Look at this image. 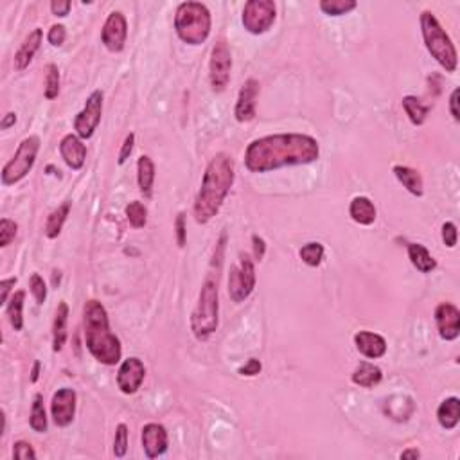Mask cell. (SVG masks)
<instances>
[{
  "instance_id": "obj_40",
  "label": "cell",
  "mask_w": 460,
  "mask_h": 460,
  "mask_svg": "<svg viewBox=\"0 0 460 460\" xmlns=\"http://www.w3.org/2000/svg\"><path fill=\"white\" fill-rule=\"evenodd\" d=\"M65 38H67V31H65V27L61 26V24H56V26H52L51 29H49L47 40H49V44L54 45V47H60V45H63Z\"/></svg>"
},
{
  "instance_id": "obj_33",
  "label": "cell",
  "mask_w": 460,
  "mask_h": 460,
  "mask_svg": "<svg viewBox=\"0 0 460 460\" xmlns=\"http://www.w3.org/2000/svg\"><path fill=\"white\" fill-rule=\"evenodd\" d=\"M126 217L133 229H142L148 223V208L144 207L140 202H130L126 205Z\"/></svg>"
},
{
  "instance_id": "obj_34",
  "label": "cell",
  "mask_w": 460,
  "mask_h": 460,
  "mask_svg": "<svg viewBox=\"0 0 460 460\" xmlns=\"http://www.w3.org/2000/svg\"><path fill=\"white\" fill-rule=\"evenodd\" d=\"M300 259L304 261L308 266H318L324 259V245L322 243H308L300 248Z\"/></svg>"
},
{
  "instance_id": "obj_17",
  "label": "cell",
  "mask_w": 460,
  "mask_h": 460,
  "mask_svg": "<svg viewBox=\"0 0 460 460\" xmlns=\"http://www.w3.org/2000/svg\"><path fill=\"white\" fill-rule=\"evenodd\" d=\"M167 432L162 425L149 422L142 428V447L148 459H156L167 452Z\"/></svg>"
},
{
  "instance_id": "obj_20",
  "label": "cell",
  "mask_w": 460,
  "mask_h": 460,
  "mask_svg": "<svg viewBox=\"0 0 460 460\" xmlns=\"http://www.w3.org/2000/svg\"><path fill=\"white\" fill-rule=\"evenodd\" d=\"M42 38H44V33L42 29H35L33 33H29L26 40L22 42L20 49L15 54V69L17 70H26L29 67V63L35 58L36 51L40 49V44H42Z\"/></svg>"
},
{
  "instance_id": "obj_48",
  "label": "cell",
  "mask_w": 460,
  "mask_h": 460,
  "mask_svg": "<svg viewBox=\"0 0 460 460\" xmlns=\"http://www.w3.org/2000/svg\"><path fill=\"white\" fill-rule=\"evenodd\" d=\"M459 96H460V90L459 88H455L452 94V97H450V112H452L453 119L455 121H460V113H459Z\"/></svg>"
},
{
  "instance_id": "obj_42",
  "label": "cell",
  "mask_w": 460,
  "mask_h": 460,
  "mask_svg": "<svg viewBox=\"0 0 460 460\" xmlns=\"http://www.w3.org/2000/svg\"><path fill=\"white\" fill-rule=\"evenodd\" d=\"M70 8H72V4L69 0H52L51 2V11L54 17H67L70 13Z\"/></svg>"
},
{
  "instance_id": "obj_19",
  "label": "cell",
  "mask_w": 460,
  "mask_h": 460,
  "mask_svg": "<svg viewBox=\"0 0 460 460\" xmlns=\"http://www.w3.org/2000/svg\"><path fill=\"white\" fill-rule=\"evenodd\" d=\"M354 345H356L358 352H361L365 358L370 360H378V358L385 356L386 352V342L381 334L370 333V331H360L354 334Z\"/></svg>"
},
{
  "instance_id": "obj_1",
  "label": "cell",
  "mask_w": 460,
  "mask_h": 460,
  "mask_svg": "<svg viewBox=\"0 0 460 460\" xmlns=\"http://www.w3.org/2000/svg\"><path fill=\"white\" fill-rule=\"evenodd\" d=\"M317 139L302 133H279L248 144L245 165L250 173H268L286 165H306L318 161Z\"/></svg>"
},
{
  "instance_id": "obj_5",
  "label": "cell",
  "mask_w": 460,
  "mask_h": 460,
  "mask_svg": "<svg viewBox=\"0 0 460 460\" xmlns=\"http://www.w3.org/2000/svg\"><path fill=\"white\" fill-rule=\"evenodd\" d=\"M211 11L202 2H182L176 9L174 29L186 44H204L211 35Z\"/></svg>"
},
{
  "instance_id": "obj_45",
  "label": "cell",
  "mask_w": 460,
  "mask_h": 460,
  "mask_svg": "<svg viewBox=\"0 0 460 460\" xmlns=\"http://www.w3.org/2000/svg\"><path fill=\"white\" fill-rule=\"evenodd\" d=\"M261 369H263L261 361L256 360V358H252V360H248L247 363L239 369V374H241V376H257V374L261 372Z\"/></svg>"
},
{
  "instance_id": "obj_36",
  "label": "cell",
  "mask_w": 460,
  "mask_h": 460,
  "mask_svg": "<svg viewBox=\"0 0 460 460\" xmlns=\"http://www.w3.org/2000/svg\"><path fill=\"white\" fill-rule=\"evenodd\" d=\"M18 232V227L17 223L11 222L9 217H2L0 220V247L6 248L11 245V241L15 239V236H17Z\"/></svg>"
},
{
  "instance_id": "obj_24",
  "label": "cell",
  "mask_w": 460,
  "mask_h": 460,
  "mask_svg": "<svg viewBox=\"0 0 460 460\" xmlns=\"http://www.w3.org/2000/svg\"><path fill=\"white\" fill-rule=\"evenodd\" d=\"M438 425L443 426L444 430H453L460 421V400L459 397H447L441 403L437 410Z\"/></svg>"
},
{
  "instance_id": "obj_6",
  "label": "cell",
  "mask_w": 460,
  "mask_h": 460,
  "mask_svg": "<svg viewBox=\"0 0 460 460\" xmlns=\"http://www.w3.org/2000/svg\"><path fill=\"white\" fill-rule=\"evenodd\" d=\"M421 33L426 49L437 60L438 65L443 67L446 72H455L457 61H459L457 49L452 38L446 35V31L443 29V26L438 24L437 17L432 11H422L421 13Z\"/></svg>"
},
{
  "instance_id": "obj_14",
  "label": "cell",
  "mask_w": 460,
  "mask_h": 460,
  "mask_svg": "<svg viewBox=\"0 0 460 460\" xmlns=\"http://www.w3.org/2000/svg\"><path fill=\"white\" fill-rule=\"evenodd\" d=\"M146 376V367L139 358H128L122 361L117 372V386L122 394H135L139 391L140 385Z\"/></svg>"
},
{
  "instance_id": "obj_32",
  "label": "cell",
  "mask_w": 460,
  "mask_h": 460,
  "mask_svg": "<svg viewBox=\"0 0 460 460\" xmlns=\"http://www.w3.org/2000/svg\"><path fill=\"white\" fill-rule=\"evenodd\" d=\"M356 0H322L320 9L329 17H342L356 9Z\"/></svg>"
},
{
  "instance_id": "obj_51",
  "label": "cell",
  "mask_w": 460,
  "mask_h": 460,
  "mask_svg": "<svg viewBox=\"0 0 460 460\" xmlns=\"http://www.w3.org/2000/svg\"><path fill=\"white\" fill-rule=\"evenodd\" d=\"M40 378V361H35V365H33V372H31V381L36 383Z\"/></svg>"
},
{
  "instance_id": "obj_30",
  "label": "cell",
  "mask_w": 460,
  "mask_h": 460,
  "mask_svg": "<svg viewBox=\"0 0 460 460\" xmlns=\"http://www.w3.org/2000/svg\"><path fill=\"white\" fill-rule=\"evenodd\" d=\"M24 300H26V291H15L8 304V317L15 331H22L24 327Z\"/></svg>"
},
{
  "instance_id": "obj_49",
  "label": "cell",
  "mask_w": 460,
  "mask_h": 460,
  "mask_svg": "<svg viewBox=\"0 0 460 460\" xmlns=\"http://www.w3.org/2000/svg\"><path fill=\"white\" fill-rule=\"evenodd\" d=\"M15 122H17V113L9 112V113H6L4 119H2V122H0V128H2V130H8V128L15 126Z\"/></svg>"
},
{
  "instance_id": "obj_10",
  "label": "cell",
  "mask_w": 460,
  "mask_h": 460,
  "mask_svg": "<svg viewBox=\"0 0 460 460\" xmlns=\"http://www.w3.org/2000/svg\"><path fill=\"white\" fill-rule=\"evenodd\" d=\"M230 70H232V54L225 38H220L214 44L211 52V63H208V79L214 92H223L230 81Z\"/></svg>"
},
{
  "instance_id": "obj_13",
  "label": "cell",
  "mask_w": 460,
  "mask_h": 460,
  "mask_svg": "<svg viewBox=\"0 0 460 460\" xmlns=\"http://www.w3.org/2000/svg\"><path fill=\"white\" fill-rule=\"evenodd\" d=\"M101 38H103L104 47L108 49V51L121 52L124 49L128 38V24L121 11H113V13L108 15L103 26Z\"/></svg>"
},
{
  "instance_id": "obj_25",
  "label": "cell",
  "mask_w": 460,
  "mask_h": 460,
  "mask_svg": "<svg viewBox=\"0 0 460 460\" xmlns=\"http://www.w3.org/2000/svg\"><path fill=\"white\" fill-rule=\"evenodd\" d=\"M394 174L395 179L406 187V191L412 192L413 196H422V192H425V183H422V176L419 171L412 170V167H406V165H395Z\"/></svg>"
},
{
  "instance_id": "obj_11",
  "label": "cell",
  "mask_w": 460,
  "mask_h": 460,
  "mask_svg": "<svg viewBox=\"0 0 460 460\" xmlns=\"http://www.w3.org/2000/svg\"><path fill=\"white\" fill-rule=\"evenodd\" d=\"M103 115V92L94 90L85 103V108L76 115L74 130L79 139H90L97 130Z\"/></svg>"
},
{
  "instance_id": "obj_7",
  "label": "cell",
  "mask_w": 460,
  "mask_h": 460,
  "mask_svg": "<svg viewBox=\"0 0 460 460\" xmlns=\"http://www.w3.org/2000/svg\"><path fill=\"white\" fill-rule=\"evenodd\" d=\"M40 151V137L38 135H29L20 142L17 153L2 170V183L4 186H15L22 179H26L27 173L33 170L36 162V155Z\"/></svg>"
},
{
  "instance_id": "obj_31",
  "label": "cell",
  "mask_w": 460,
  "mask_h": 460,
  "mask_svg": "<svg viewBox=\"0 0 460 460\" xmlns=\"http://www.w3.org/2000/svg\"><path fill=\"white\" fill-rule=\"evenodd\" d=\"M31 428L38 434H45L47 432V413H45L44 406V395L36 394L33 400V409H31Z\"/></svg>"
},
{
  "instance_id": "obj_15",
  "label": "cell",
  "mask_w": 460,
  "mask_h": 460,
  "mask_svg": "<svg viewBox=\"0 0 460 460\" xmlns=\"http://www.w3.org/2000/svg\"><path fill=\"white\" fill-rule=\"evenodd\" d=\"M435 322L441 338L446 342L459 338L460 334V311L452 302H443L435 309Z\"/></svg>"
},
{
  "instance_id": "obj_37",
  "label": "cell",
  "mask_w": 460,
  "mask_h": 460,
  "mask_svg": "<svg viewBox=\"0 0 460 460\" xmlns=\"http://www.w3.org/2000/svg\"><path fill=\"white\" fill-rule=\"evenodd\" d=\"M128 452V426L119 425L115 430V438H113V453L115 457L122 459Z\"/></svg>"
},
{
  "instance_id": "obj_47",
  "label": "cell",
  "mask_w": 460,
  "mask_h": 460,
  "mask_svg": "<svg viewBox=\"0 0 460 460\" xmlns=\"http://www.w3.org/2000/svg\"><path fill=\"white\" fill-rule=\"evenodd\" d=\"M252 243H254V256H256L257 261H261L263 257H265V252H266L265 239L259 238V236H252Z\"/></svg>"
},
{
  "instance_id": "obj_41",
  "label": "cell",
  "mask_w": 460,
  "mask_h": 460,
  "mask_svg": "<svg viewBox=\"0 0 460 460\" xmlns=\"http://www.w3.org/2000/svg\"><path fill=\"white\" fill-rule=\"evenodd\" d=\"M443 241L447 248H455L457 245V225L447 222L443 225Z\"/></svg>"
},
{
  "instance_id": "obj_12",
  "label": "cell",
  "mask_w": 460,
  "mask_h": 460,
  "mask_svg": "<svg viewBox=\"0 0 460 460\" xmlns=\"http://www.w3.org/2000/svg\"><path fill=\"white\" fill-rule=\"evenodd\" d=\"M76 403H78V394L74 388H60L56 394L52 395L51 412L52 421L60 428H65L74 421L76 416Z\"/></svg>"
},
{
  "instance_id": "obj_21",
  "label": "cell",
  "mask_w": 460,
  "mask_h": 460,
  "mask_svg": "<svg viewBox=\"0 0 460 460\" xmlns=\"http://www.w3.org/2000/svg\"><path fill=\"white\" fill-rule=\"evenodd\" d=\"M67 322H69V306L65 300H61L52 324V349L56 352H60L67 342Z\"/></svg>"
},
{
  "instance_id": "obj_3",
  "label": "cell",
  "mask_w": 460,
  "mask_h": 460,
  "mask_svg": "<svg viewBox=\"0 0 460 460\" xmlns=\"http://www.w3.org/2000/svg\"><path fill=\"white\" fill-rule=\"evenodd\" d=\"M85 343L99 363L115 365L121 361V340L112 333L108 313L96 299L85 304Z\"/></svg>"
},
{
  "instance_id": "obj_26",
  "label": "cell",
  "mask_w": 460,
  "mask_h": 460,
  "mask_svg": "<svg viewBox=\"0 0 460 460\" xmlns=\"http://www.w3.org/2000/svg\"><path fill=\"white\" fill-rule=\"evenodd\" d=\"M137 182H139L140 192L149 198L153 191V182H155V164L148 155H142L137 162Z\"/></svg>"
},
{
  "instance_id": "obj_43",
  "label": "cell",
  "mask_w": 460,
  "mask_h": 460,
  "mask_svg": "<svg viewBox=\"0 0 460 460\" xmlns=\"http://www.w3.org/2000/svg\"><path fill=\"white\" fill-rule=\"evenodd\" d=\"M133 144H135V135L130 133L126 135V139H124V142H122V148H121V153H119V164H124V162L130 158L131 151H133Z\"/></svg>"
},
{
  "instance_id": "obj_27",
  "label": "cell",
  "mask_w": 460,
  "mask_h": 460,
  "mask_svg": "<svg viewBox=\"0 0 460 460\" xmlns=\"http://www.w3.org/2000/svg\"><path fill=\"white\" fill-rule=\"evenodd\" d=\"M409 257L410 261H412V265L416 266L421 274H430V272H434V270L437 268V261L419 243L409 245Z\"/></svg>"
},
{
  "instance_id": "obj_29",
  "label": "cell",
  "mask_w": 460,
  "mask_h": 460,
  "mask_svg": "<svg viewBox=\"0 0 460 460\" xmlns=\"http://www.w3.org/2000/svg\"><path fill=\"white\" fill-rule=\"evenodd\" d=\"M403 108L409 115V119L412 121V124L416 126H421L425 124L426 119H428V113H430L432 106L421 103V99H417L416 96H406L403 97Z\"/></svg>"
},
{
  "instance_id": "obj_2",
  "label": "cell",
  "mask_w": 460,
  "mask_h": 460,
  "mask_svg": "<svg viewBox=\"0 0 460 460\" xmlns=\"http://www.w3.org/2000/svg\"><path fill=\"white\" fill-rule=\"evenodd\" d=\"M234 161L227 153H217L208 162L204 173L202 187L195 198L196 223H208L220 213L230 187L234 186Z\"/></svg>"
},
{
  "instance_id": "obj_44",
  "label": "cell",
  "mask_w": 460,
  "mask_h": 460,
  "mask_svg": "<svg viewBox=\"0 0 460 460\" xmlns=\"http://www.w3.org/2000/svg\"><path fill=\"white\" fill-rule=\"evenodd\" d=\"M174 227H176V241H179V247L183 248L186 247V241H187V236H186V214L180 213L179 217H176V223H174Z\"/></svg>"
},
{
  "instance_id": "obj_28",
  "label": "cell",
  "mask_w": 460,
  "mask_h": 460,
  "mask_svg": "<svg viewBox=\"0 0 460 460\" xmlns=\"http://www.w3.org/2000/svg\"><path fill=\"white\" fill-rule=\"evenodd\" d=\"M70 213V202H65V204H61L60 207L54 208L47 217V223H45V236L49 239H56L60 236L61 229L65 225L67 216Z\"/></svg>"
},
{
  "instance_id": "obj_38",
  "label": "cell",
  "mask_w": 460,
  "mask_h": 460,
  "mask_svg": "<svg viewBox=\"0 0 460 460\" xmlns=\"http://www.w3.org/2000/svg\"><path fill=\"white\" fill-rule=\"evenodd\" d=\"M29 288H31V293L35 295L36 302H38L40 306L44 304L45 299H47V286H45L44 279L40 277L38 274H33V275H31Z\"/></svg>"
},
{
  "instance_id": "obj_16",
  "label": "cell",
  "mask_w": 460,
  "mask_h": 460,
  "mask_svg": "<svg viewBox=\"0 0 460 460\" xmlns=\"http://www.w3.org/2000/svg\"><path fill=\"white\" fill-rule=\"evenodd\" d=\"M259 94V81L254 78L247 79L239 90L234 115L239 122H250L256 119V99Z\"/></svg>"
},
{
  "instance_id": "obj_22",
  "label": "cell",
  "mask_w": 460,
  "mask_h": 460,
  "mask_svg": "<svg viewBox=\"0 0 460 460\" xmlns=\"http://www.w3.org/2000/svg\"><path fill=\"white\" fill-rule=\"evenodd\" d=\"M351 379L354 385L363 386V388H372V386L381 383L383 372L378 365L369 363V361H361L356 369H354V372H352Z\"/></svg>"
},
{
  "instance_id": "obj_35",
  "label": "cell",
  "mask_w": 460,
  "mask_h": 460,
  "mask_svg": "<svg viewBox=\"0 0 460 460\" xmlns=\"http://www.w3.org/2000/svg\"><path fill=\"white\" fill-rule=\"evenodd\" d=\"M60 94V70L54 63L47 65V76H45V97L56 99Z\"/></svg>"
},
{
  "instance_id": "obj_9",
  "label": "cell",
  "mask_w": 460,
  "mask_h": 460,
  "mask_svg": "<svg viewBox=\"0 0 460 460\" xmlns=\"http://www.w3.org/2000/svg\"><path fill=\"white\" fill-rule=\"evenodd\" d=\"M277 6L274 0H250L243 8V26L250 35H263L274 26Z\"/></svg>"
},
{
  "instance_id": "obj_23",
  "label": "cell",
  "mask_w": 460,
  "mask_h": 460,
  "mask_svg": "<svg viewBox=\"0 0 460 460\" xmlns=\"http://www.w3.org/2000/svg\"><path fill=\"white\" fill-rule=\"evenodd\" d=\"M349 214L356 223L369 227L376 222V207L367 196H356L349 205Z\"/></svg>"
},
{
  "instance_id": "obj_8",
  "label": "cell",
  "mask_w": 460,
  "mask_h": 460,
  "mask_svg": "<svg viewBox=\"0 0 460 460\" xmlns=\"http://www.w3.org/2000/svg\"><path fill=\"white\" fill-rule=\"evenodd\" d=\"M254 288H256V266L247 254H241L238 265L230 266L229 295L234 302H243L252 295Z\"/></svg>"
},
{
  "instance_id": "obj_18",
  "label": "cell",
  "mask_w": 460,
  "mask_h": 460,
  "mask_svg": "<svg viewBox=\"0 0 460 460\" xmlns=\"http://www.w3.org/2000/svg\"><path fill=\"white\" fill-rule=\"evenodd\" d=\"M60 153L61 158L65 161V164L69 165L70 170L79 171L85 164V158H87V146L83 144V140L79 139L78 135H65L60 142Z\"/></svg>"
},
{
  "instance_id": "obj_39",
  "label": "cell",
  "mask_w": 460,
  "mask_h": 460,
  "mask_svg": "<svg viewBox=\"0 0 460 460\" xmlns=\"http://www.w3.org/2000/svg\"><path fill=\"white\" fill-rule=\"evenodd\" d=\"M13 457L18 460H35L36 459V452L33 450L29 443L26 441H18L15 443L13 446Z\"/></svg>"
},
{
  "instance_id": "obj_4",
  "label": "cell",
  "mask_w": 460,
  "mask_h": 460,
  "mask_svg": "<svg viewBox=\"0 0 460 460\" xmlns=\"http://www.w3.org/2000/svg\"><path fill=\"white\" fill-rule=\"evenodd\" d=\"M220 268L222 263L214 270V263L211 272L202 284L198 302L191 315V331L196 340H207L217 329L220 322V299H217V286H220Z\"/></svg>"
},
{
  "instance_id": "obj_50",
  "label": "cell",
  "mask_w": 460,
  "mask_h": 460,
  "mask_svg": "<svg viewBox=\"0 0 460 460\" xmlns=\"http://www.w3.org/2000/svg\"><path fill=\"white\" fill-rule=\"evenodd\" d=\"M419 457H421L419 450H404L401 453V459H419Z\"/></svg>"
},
{
  "instance_id": "obj_46",
  "label": "cell",
  "mask_w": 460,
  "mask_h": 460,
  "mask_svg": "<svg viewBox=\"0 0 460 460\" xmlns=\"http://www.w3.org/2000/svg\"><path fill=\"white\" fill-rule=\"evenodd\" d=\"M17 284V277H11V279H4V281L0 282V290H2V293H0V304H6L9 299V291H11V288Z\"/></svg>"
}]
</instances>
